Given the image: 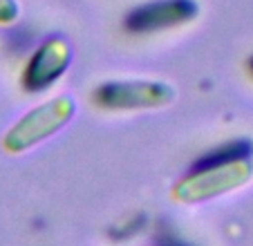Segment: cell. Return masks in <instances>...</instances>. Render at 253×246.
<instances>
[{
    "instance_id": "6da1fadb",
    "label": "cell",
    "mask_w": 253,
    "mask_h": 246,
    "mask_svg": "<svg viewBox=\"0 0 253 246\" xmlns=\"http://www.w3.org/2000/svg\"><path fill=\"white\" fill-rule=\"evenodd\" d=\"M249 155L251 146L247 141H233L215 150L213 155L202 159L188 175L175 181L170 188L172 202L182 206H195L240 190L253 175Z\"/></svg>"
},
{
    "instance_id": "7a4b0ae2",
    "label": "cell",
    "mask_w": 253,
    "mask_h": 246,
    "mask_svg": "<svg viewBox=\"0 0 253 246\" xmlns=\"http://www.w3.org/2000/svg\"><path fill=\"white\" fill-rule=\"evenodd\" d=\"M74 110L77 108L70 96H54V99L36 105L2 134L0 148L7 155H23V152L32 150L45 139L54 137L58 130L65 128L70 119L74 117Z\"/></svg>"
},
{
    "instance_id": "3957f363",
    "label": "cell",
    "mask_w": 253,
    "mask_h": 246,
    "mask_svg": "<svg viewBox=\"0 0 253 246\" xmlns=\"http://www.w3.org/2000/svg\"><path fill=\"white\" fill-rule=\"evenodd\" d=\"M172 96V87L157 81H108L94 87L90 101L105 112H134L166 108Z\"/></svg>"
},
{
    "instance_id": "277c9868",
    "label": "cell",
    "mask_w": 253,
    "mask_h": 246,
    "mask_svg": "<svg viewBox=\"0 0 253 246\" xmlns=\"http://www.w3.org/2000/svg\"><path fill=\"white\" fill-rule=\"evenodd\" d=\"M72 61V52L67 41L61 36H49L32 52L20 74V85L25 92L36 94L52 87L58 79L67 72Z\"/></svg>"
},
{
    "instance_id": "5b68a950",
    "label": "cell",
    "mask_w": 253,
    "mask_h": 246,
    "mask_svg": "<svg viewBox=\"0 0 253 246\" xmlns=\"http://www.w3.org/2000/svg\"><path fill=\"white\" fill-rule=\"evenodd\" d=\"M197 11L200 7L195 0H150L126 14L124 29L134 36L164 32L195 20Z\"/></svg>"
},
{
    "instance_id": "8992f818",
    "label": "cell",
    "mask_w": 253,
    "mask_h": 246,
    "mask_svg": "<svg viewBox=\"0 0 253 246\" xmlns=\"http://www.w3.org/2000/svg\"><path fill=\"white\" fill-rule=\"evenodd\" d=\"M18 18L16 0H0V25H11Z\"/></svg>"
},
{
    "instance_id": "52a82bcc",
    "label": "cell",
    "mask_w": 253,
    "mask_h": 246,
    "mask_svg": "<svg viewBox=\"0 0 253 246\" xmlns=\"http://www.w3.org/2000/svg\"><path fill=\"white\" fill-rule=\"evenodd\" d=\"M247 72H249V76H251V79H253V56L247 61Z\"/></svg>"
}]
</instances>
